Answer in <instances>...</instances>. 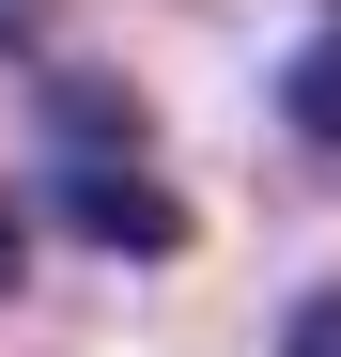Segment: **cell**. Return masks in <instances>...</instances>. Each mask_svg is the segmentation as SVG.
<instances>
[{
    "label": "cell",
    "mask_w": 341,
    "mask_h": 357,
    "mask_svg": "<svg viewBox=\"0 0 341 357\" xmlns=\"http://www.w3.org/2000/svg\"><path fill=\"white\" fill-rule=\"evenodd\" d=\"M47 202H63V218L93 233V249H125V264H170V249H187V202H170L155 171H109V155H63V171H47Z\"/></svg>",
    "instance_id": "1"
},
{
    "label": "cell",
    "mask_w": 341,
    "mask_h": 357,
    "mask_svg": "<svg viewBox=\"0 0 341 357\" xmlns=\"http://www.w3.org/2000/svg\"><path fill=\"white\" fill-rule=\"evenodd\" d=\"M279 125H295L310 155H341V0L295 31V63H279Z\"/></svg>",
    "instance_id": "2"
},
{
    "label": "cell",
    "mask_w": 341,
    "mask_h": 357,
    "mask_svg": "<svg viewBox=\"0 0 341 357\" xmlns=\"http://www.w3.org/2000/svg\"><path fill=\"white\" fill-rule=\"evenodd\" d=\"M279 357H341V295H295V326H279Z\"/></svg>",
    "instance_id": "3"
},
{
    "label": "cell",
    "mask_w": 341,
    "mask_h": 357,
    "mask_svg": "<svg viewBox=\"0 0 341 357\" xmlns=\"http://www.w3.org/2000/svg\"><path fill=\"white\" fill-rule=\"evenodd\" d=\"M16 264H31V233H16V202H0V295H16Z\"/></svg>",
    "instance_id": "4"
}]
</instances>
